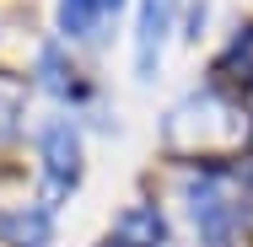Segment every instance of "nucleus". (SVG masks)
I'll return each instance as SVG.
<instances>
[{"label": "nucleus", "mask_w": 253, "mask_h": 247, "mask_svg": "<svg viewBox=\"0 0 253 247\" xmlns=\"http://www.w3.org/2000/svg\"><path fill=\"white\" fill-rule=\"evenodd\" d=\"M189 215H194V226H200L210 242H226V237L248 220V210H243V199L232 188V177H221V172L189 177Z\"/></svg>", "instance_id": "obj_1"}, {"label": "nucleus", "mask_w": 253, "mask_h": 247, "mask_svg": "<svg viewBox=\"0 0 253 247\" xmlns=\"http://www.w3.org/2000/svg\"><path fill=\"white\" fill-rule=\"evenodd\" d=\"M172 16H178V0H140V22H135V75L140 81H151L162 65Z\"/></svg>", "instance_id": "obj_2"}, {"label": "nucleus", "mask_w": 253, "mask_h": 247, "mask_svg": "<svg viewBox=\"0 0 253 247\" xmlns=\"http://www.w3.org/2000/svg\"><path fill=\"white\" fill-rule=\"evenodd\" d=\"M43 177H49V194H70L81 183V140L70 124L43 129Z\"/></svg>", "instance_id": "obj_3"}, {"label": "nucleus", "mask_w": 253, "mask_h": 247, "mask_svg": "<svg viewBox=\"0 0 253 247\" xmlns=\"http://www.w3.org/2000/svg\"><path fill=\"white\" fill-rule=\"evenodd\" d=\"M162 237H167V226H162L156 204H135V210H124V220L113 226L108 242H119V247H162Z\"/></svg>", "instance_id": "obj_4"}, {"label": "nucleus", "mask_w": 253, "mask_h": 247, "mask_svg": "<svg viewBox=\"0 0 253 247\" xmlns=\"http://www.w3.org/2000/svg\"><path fill=\"white\" fill-rule=\"evenodd\" d=\"M119 5L124 0H59V33L65 38H92Z\"/></svg>", "instance_id": "obj_5"}]
</instances>
